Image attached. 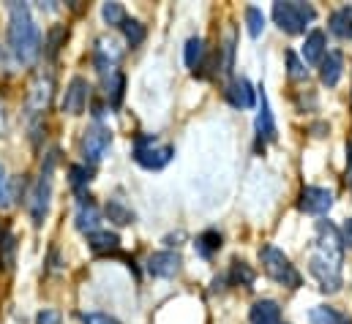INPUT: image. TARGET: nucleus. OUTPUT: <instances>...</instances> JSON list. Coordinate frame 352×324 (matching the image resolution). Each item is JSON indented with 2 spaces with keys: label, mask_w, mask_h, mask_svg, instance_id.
Wrapping results in <instances>:
<instances>
[{
  "label": "nucleus",
  "mask_w": 352,
  "mask_h": 324,
  "mask_svg": "<svg viewBox=\"0 0 352 324\" xmlns=\"http://www.w3.org/2000/svg\"><path fill=\"white\" fill-rule=\"evenodd\" d=\"M246 25H249V36H252V38H257L265 30V14L257 5H249V8H246Z\"/></svg>",
  "instance_id": "cd10ccee"
},
{
  "label": "nucleus",
  "mask_w": 352,
  "mask_h": 324,
  "mask_svg": "<svg viewBox=\"0 0 352 324\" xmlns=\"http://www.w3.org/2000/svg\"><path fill=\"white\" fill-rule=\"evenodd\" d=\"M8 44L19 63H33L41 52V33L38 25L25 3L8 5Z\"/></svg>",
  "instance_id": "f257e3e1"
},
{
  "label": "nucleus",
  "mask_w": 352,
  "mask_h": 324,
  "mask_svg": "<svg viewBox=\"0 0 352 324\" xmlns=\"http://www.w3.org/2000/svg\"><path fill=\"white\" fill-rule=\"evenodd\" d=\"M66 38V30L63 27H55L52 33H50V41H47V55L50 58H55L58 55V49H60V41Z\"/></svg>",
  "instance_id": "473e14b6"
},
{
  "label": "nucleus",
  "mask_w": 352,
  "mask_h": 324,
  "mask_svg": "<svg viewBox=\"0 0 352 324\" xmlns=\"http://www.w3.org/2000/svg\"><path fill=\"white\" fill-rule=\"evenodd\" d=\"M298 207L303 213H309V216H325L333 207V194L328 188H320V185H306L300 191Z\"/></svg>",
  "instance_id": "1a4fd4ad"
},
{
  "label": "nucleus",
  "mask_w": 352,
  "mask_h": 324,
  "mask_svg": "<svg viewBox=\"0 0 352 324\" xmlns=\"http://www.w3.org/2000/svg\"><path fill=\"white\" fill-rule=\"evenodd\" d=\"M314 16H317V11H314V5H309V3H298V0L273 3V19H276V25H278L284 33H289V36L306 33V27L314 22Z\"/></svg>",
  "instance_id": "7ed1b4c3"
},
{
  "label": "nucleus",
  "mask_w": 352,
  "mask_h": 324,
  "mask_svg": "<svg viewBox=\"0 0 352 324\" xmlns=\"http://www.w3.org/2000/svg\"><path fill=\"white\" fill-rule=\"evenodd\" d=\"M107 216H109V221L118 224V227H129V224H134V210L126 207L120 199H109V202H107Z\"/></svg>",
  "instance_id": "b1692460"
},
{
  "label": "nucleus",
  "mask_w": 352,
  "mask_h": 324,
  "mask_svg": "<svg viewBox=\"0 0 352 324\" xmlns=\"http://www.w3.org/2000/svg\"><path fill=\"white\" fill-rule=\"evenodd\" d=\"M260 112H257V134L263 142H276L278 131H276V120H273V112H270V104H267V95H265V87H260Z\"/></svg>",
  "instance_id": "4468645a"
},
{
  "label": "nucleus",
  "mask_w": 352,
  "mask_h": 324,
  "mask_svg": "<svg viewBox=\"0 0 352 324\" xmlns=\"http://www.w3.org/2000/svg\"><path fill=\"white\" fill-rule=\"evenodd\" d=\"M101 16H104V22H107V25L120 27V25H123V19H126V11H123V5H120V3H104Z\"/></svg>",
  "instance_id": "c756f323"
},
{
  "label": "nucleus",
  "mask_w": 352,
  "mask_h": 324,
  "mask_svg": "<svg viewBox=\"0 0 352 324\" xmlns=\"http://www.w3.org/2000/svg\"><path fill=\"white\" fill-rule=\"evenodd\" d=\"M183 58H186V66L197 74V71L202 69V63H205V41H202L199 36L188 38V41H186V52H183Z\"/></svg>",
  "instance_id": "4be33fe9"
},
{
  "label": "nucleus",
  "mask_w": 352,
  "mask_h": 324,
  "mask_svg": "<svg viewBox=\"0 0 352 324\" xmlns=\"http://www.w3.org/2000/svg\"><path fill=\"white\" fill-rule=\"evenodd\" d=\"M183 267V259L175 251H159L148 259V273L153 278H175Z\"/></svg>",
  "instance_id": "9d476101"
},
{
  "label": "nucleus",
  "mask_w": 352,
  "mask_h": 324,
  "mask_svg": "<svg viewBox=\"0 0 352 324\" xmlns=\"http://www.w3.org/2000/svg\"><path fill=\"white\" fill-rule=\"evenodd\" d=\"M342 71H344V58L342 52H328L320 63V80L328 87H336L339 80H342Z\"/></svg>",
  "instance_id": "2eb2a0df"
},
{
  "label": "nucleus",
  "mask_w": 352,
  "mask_h": 324,
  "mask_svg": "<svg viewBox=\"0 0 352 324\" xmlns=\"http://www.w3.org/2000/svg\"><path fill=\"white\" fill-rule=\"evenodd\" d=\"M69 174H72V188H74V191H82V188L88 185V180H90L88 166H72Z\"/></svg>",
  "instance_id": "2f4dec72"
},
{
  "label": "nucleus",
  "mask_w": 352,
  "mask_h": 324,
  "mask_svg": "<svg viewBox=\"0 0 352 324\" xmlns=\"http://www.w3.org/2000/svg\"><path fill=\"white\" fill-rule=\"evenodd\" d=\"M109 145H112V131L104 128L101 123H93L88 131H85V137H82V156H85V161L98 163L104 159V153H107Z\"/></svg>",
  "instance_id": "0eeeda50"
},
{
  "label": "nucleus",
  "mask_w": 352,
  "mask_h": 324,
  "mask_svg": "<svg viewBox=\"0 0 352 324\" xmlns=\"http://www.w3.org/2000/svg\"><path fill=\"white\" fill-rule=\"evenodd\" d=\"M82 322L85 324H120L118 319H112L109 314H85Z\"/></svg>",
  "instance_id": "f704fd0d"
},
{
  "label": "nucleus",
  "mask_w": 352,
  "mask_h": 324,
  "mask_svg": "<svg viewBox=\"0 0 352 324\" xmlns=\"http://www.w3.org/2000/svg\"><path fill=\"white\" fill-rule=\"evenodd\" d=\"M120 30H123V36H126V41H129L131 47H140V44L145 41V36H148L145 25H142V22H137V19H129V16L123 19Z\"/></svg>",
  "instance_id": "bb28decb"
},
{
  "label": "nucleus",
  "mask_w": 352,
  "mask_h": 324,
  "mask_svg": "<svg viewBox=\"0 0 352 324\" xmlns=\"http://www.w3.org/2000/svg\"><path fill=\"white\" fill-rule=\"evenodd\" d=\"M98 224H101V213H98V207L93 205V202H80V207H77V229L80 232H85V235H93V232H98Z\"/></svg>",
  "instance_id": "a211bd4d"
},
{
  "label": "nucleus",
  "mask_w": 352,
  "mask_h": 324,
  "mask_svg": "<svg viewBox=\"0 0 352 324\" xmlns=\"http://www.w3.org/2000/svg\"><path fill=\"white\" fill-rule=\"evenodd\" d=\"M260 259H263V270L270 281H276L278 286L287 289H298L300 286V273L295 270V264L289 262V256H284V251L265 245L260 248Z\"/></svg>",
  "instance_id": "20e7f679"
},
{
  "label": "nucleus",
  "mask_w": 352,
  "mask_h": 324,
  "mask_svg": "<svg viewBox=\"0 0 352 324\" xmlns=\"http://www.w3.org/2000/svg\"><path fill=\"white\" fill-rule=\"evenodd\" d=\"M123 90H126V77H123L118 69H112V71L104 77V93H107V101H109L112 106H120V101H123Z\"/></svg>",
  "instance_id": "6ab92c4d"
},
{
  "label": "nucleus",
  "mask_w": 352,
  "mask_h": 324,
  "mask_svg": "<svg viewBox=\"0 0 352 324\" xmlns=\"http://www.w3.org/2000/svg\"><path fill=\"white\" fill-rule=\"evenodd\" d=\"M309 273L314 275V281L320 284V289L328 292V294H336V292L344 286L342 264H339V262H331V259L322 256V253H311V259H309Z\"/></svg>",
  "instance_id": "39448f33"
},
{
  "label": "nucleus",
  "mask_w": 352,
  "mask_h": 324,
  "mask_svg": "<svg viewBox=\"0 0 352 324\" xmlns=\"http://www.w3.org/2000/svg\"><path fill=\"white\" fill-rule=\"evenodd\" d=\"M88 245L96 251V253H118L120 238H118L115 232H104V229H98V232L88 235Z\"/></svg>",
  "instance_id": "aec40b11"
},
{
  "label": "nucleus",
  "mask_w": 352,
  "mask_h": 324,
  "mask_svg": "<svg viewBox=\"0 0 352 324\" xmlns=\"http://www.w3.org/2000/svg\"><path fill=\"white\" fill-rule=\"evenodd\" d=\"M325 44H328L325 33H322V30H311V33L306 36V44H303V60H306V63H311V66L322 63L325 49H328Z\"/></svg>",
  "instance_id": "f3484780"
},
{
  "label": "nucleus",
  "mask_w": 352,
  "mask_h": 324,
  "mask_svg": "<svg viewBox=\"0 0 352 324\" xmlns=\"http://www.w3.org/2000/svg\"><path fill=\"white\" fill-rule=\"evenodd\" d=\"M52 90H55V82L52 77L47 74H41L38 80L30 84V95H28V106H30V112L33 115H38V112H44L47 106H50V101H52Z\"/></svg>",
  "instance_id": "ddd939ff"
},
{
  "label": "nucleus",
  "mask_w": 352,
  "mask_h": 324,
  "mask_svg": "<svg viewBox=\"0 0 352 324\" xmlns=\"http://www.w3.org/2000/svg\"><path fill=\"white\" fill-rule=\"evenodd\" d=\"M287 66H289V77L295 82H300V80H306L309 77V69L298 60V55L295 52H287Z\"/></svg>",
  "instance_id": "7c9ffc66"
},
{
  "label": "nucleus",
  "mask_w": 352,
  "mask_h": 324,
  "mask_svg": "<svg viewBox=\"0 0 352 324\" xmlns=\"http://www.w3.org/2000/svg\"><path fill=\"white\" fill-rule=\"evenodd\" d=\"M344 245H350L352 248V218L344 224Z\"/></svg>",
  "instance_id": "e433bc0d"
},
{
  "label": "nucleus",
  "mask_w": 352,
  "mask_h": 324,
  "mask_svg": "<svg viewBox=\"0 0 352 324\" xmlns=\"http://www.w3.org/2000/svg\"><path fill=\"white\" fill-rule=\"evenodd\" d=\"M350 188H352V148H350Z\"/></svg>",
  "instance_id": "4c0bfd02"
},
{
  "label": "nucleus",
  "mask_w": 352,
  "mask_h": 324,
  "mask_svg": "<svg viewBox=\"0 0 352 324\" xmlns=\"http://www.w3.org/2000/svg\"><path fill=\"white\" fill-rule=\"evenodd\" d=\"M8 205V180H6V172L0 166V207Z\"/></svg>",
  "instance_id": "c9c22d12"
},
{
  "label": "nucleus",
  "mask_w": 352,
  "mask_h": 324,
  "mask_svg": "<svg viewBox=\"0 0 352 324\" xmlns=\"http://www.w3.org/2000/svg\"><path fill=\"white\" fill-rule=\"evenodd\" d=\"M88 98H90L88 82L82 80V77H74V80L69 82V87H66V95H63V112L82 115L85 106H88Z\"/></svg>",
  "instance_id": "9b49d317"
},
{
  "label": "nucleus",
  "mask_w": 352,
  "mask_h": 324,
  "mask_svg": "<svg viewBox=\"0 0 352 324\" xmlns=\"http://www.w3.org/2000/svg\"><path fill=\"white\" fill-rule=\"evenodd\" d=\"M249 322L252 324H281V308L273 300H257L249 311Z\"/></svg>",
  "instance_id": "dca6fc26"
},
{
  "label": "nucleus",
  "mask_w": 352,
  "mask_h": 324,
  "mask_svg": "<svg viewBox=\"0 0 352 324\" xmlns=\"http://www.w3.org/2000/svg\"><path fill=\"white\" fill-rule=\"evenodd\" d=\"M173 159H175V145L162 142V139L153 137V134L137 137V142H134V161L140 163L142 169L159 172V169H164Z\"/></svg>",
  "instance_id": "f03ea898"
},
{
  "label": "nucleus",
  "mask_w": 352,
  "mask_h": 324,
  "mask_svg": "<svg viewBox=\"0 0 352 324\" xmlns=\"http://www.w3.org/2000/svg\"><path fill=\"white\" fill-rule=\"evenodd\" d=\"M52 163H55V159H50L47 169L41 172L38 183H36L33 191H30V202H28V207H30V218H33V224H44V218H47V213H50V196H52Z\"/></svg>",
  "instance_id": "423d86ee"
},
{
  "label": "nucleus",
  "mask_w": 352,
  "mask_h": 324,
  "mask_svg": "<svg viewBox=\"0 0 352 324\" xmlns=\"http://www.w3.org/2000/svg\"><path fill=\"white\" fill-rule=\"evenodd\" d=\"M317 253H322V256H328L331 262H339V264H342L344 240H342L339 229H336L331 221H320V224H317Z\"/></svg>",
  "instance_id": "6e6552de"
},
{
  "label": "nucleus",
  "mask_w": 352,
  "mask_h": 324,
  "mask_svg": "<svg viewBox=\"0 0 352 324\" xmlns=\"http://www.w3.org/2000/svg\"><path fill=\"white\" fill-rule=\"evenodd\" d=\"M36 324H60V314L55 308H44L38 316H36Z\"/></svg>",
  "instance_id": "72a5a7b5"
},
{
  "label": "nucleus",
  "mask_w": 352,
  "mask_h": 324,
  "mask_svg": "<svg viewBox=\"0 0 352 324\" xmlns=\"http://www.w3.org/2000/svg\"><path fill=\"white\" fill-rule=\"evenodd\" d=\"M331 33L339 38H352V8L344 5L331 14Z\"/></svg>",
  "instance_id": "5701e85b"
},
{
  "label": "nucleus",
  "mask_w": 352,
  "mask_h": 324,
  "mask_svg": "<svg viewBox=\"0 0 352 324\" xmlns=\"http://www.w3.org/2000/svg\"><path fill=\"white\" fill-rule=\"evenodd\" d=\"M309 322L311 324H352V319L347 314L331 308V305H317V308H311Z\"/></svg>",
  "instance_id": "412c9836"
},
{
  "label": "nucleus",
  "mask_w": 352,
  "mask_h": 324,
  "mask_svg": "<svg viewBox=\"0 0 352 324\" xmlns=\"http://www.w3.org/2000/svg\"><path fill=\"white\" fill-rule=\"evenodd\" d=\"M14 251H16V240H14V235L8 232V235H3V240H0V264H3L6 270L14 267Z\"/></svg>",
  "instance_id": "c85d7f7f"
},
{
  "label": "nucleus",
  "mask_w": 352,
  "mask_h": 324,
  "mask_svg": "<svg viewBox=\"0 0 352 324\" xmlns=\"http://www.w3.org/2000/svg\"><path fill=\"white\" fill-rule=\"evenodd\" d=\"M224 95H227V101H230L235 109H252L254 101H257V93H254L252 82L246 80V77H235V80L227 84Z\"/></svg>",
  "instance_id": "f8f14e48"
},
{
  "label": "nucleus",
  "mask_w": 352,
  "mask_h": 324,
  "mask_svg": "<svg viewBox=\"0 0 352 324\" xmlns=\"http://www.w3.org/2000/svg\"><path fill=\"white\" fill-rule=\"evenodd\" d=\"M219 248H221V235H219L216 229H208V232H202V235L197 238V253L205 256V259H210Z\"/></svg>",
  "instance_id": "a878e982"
},
{
  "label": "nucleus",
  "mask_w": 352,
  "mask_h": 324,
  "mask_svg": "<svg viewBox=\"0 0 352 324\" xmlns=\"http://www.w3.org/2000/svg\"><path fill=\"white\" fill-rule=\"evenodd\" d=\"M230 284L232 286H252L254 284V270L243 259H235L232 267H230Z\"/></svg>",
  "instance_id": "393cba45"
}]
</instances>
